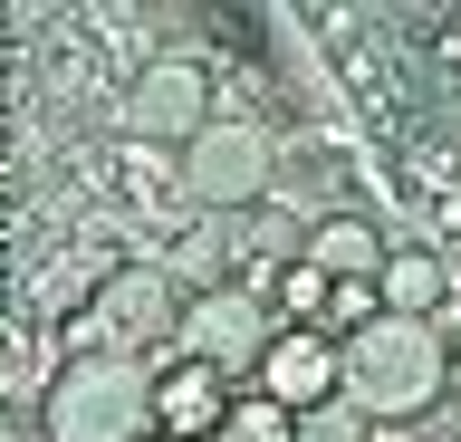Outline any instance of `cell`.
I'll list each match as a JSON object with an SVG mask.
<instances>
[{"label":"cell","mask_w":461,"mask_h":442,"mask_svg":"<svg viewBox=\"0 0 461 442\" xmlns=\"http://www.w3.org/2000/svg\"><path fill=\"white\" fill-rule=\"evenodd\" d=\"M442 384H452L442 327H423V318H375L366 337H346V404L366 413V423H413V413L442 404Z\"/></svg>","instance_id":"obj_2"},{"label":"cell","mask_w":461,"mask_h":442,"mask_svg":"<svg viewBox=\"0 0 461 442\" xmlns=\"http://www.w3.org/2000/svg\"><path fill=\"white\" fill-rule=\"evenodd\" d=\"M308 260L337 279V289H356V279H384V260H394V240L375 231L366 212H317L308 221Z\"/></svg>","instance_id":"obj_11"},{"label":"cell","mask_w":461,"mask_h":442,"mask_svg":"<svg viewBox=\"0 0 461 442\" xmlns=\"http://www.w3.org/2000/svg\"><path fill=\"white\" fill-rule=\"evenodd\" d=\"M68 356H135V365H173V337H183V289H173L154 260H115L96 289L68 308Z\"/></svg>","instance_id":"obj_1"},{"label":"cell","mask_w":461,"mask_h":442,"mask_svg":"<svg viewBox=\"0 0 461 442\" xmlns=\"http://www.w3.org/2000/svg\"><path fill=\"white\" fill-rule=\"evenodd\" d=\"M183 298H221L240 289V221H212V212H193L183 231L164 240V260H154Z\"/></svg>","instance_id":"obj_9"},{"label":"cell","mask_w":461,"mask_h":442,"mask_svg":"<svg viewBox=\"0 0 461 442\" xmlns=\"http://www.w3.org/2000/svg\"><path fill=\"white\" fill-rule=\"evenodd\" d=\"M221 116V87H212V68L193 49H164V59H144L115 96V125H125V145H154V154H183L202 125Z\"/></svg>","instance_id":"obj_5"},{"label":"cell","mask_w":461,"mask_h":442,"mask_svg":"<svg viewBox=\"0 0 461 442\" xmlns=\"http://www.w3.org/2000/svg\"><path fill=\"white\" fill-rule=\"evenodd\" d=\"M221 442H298V413H288V404H269L259 384H240V404H230Z\"/></svg>","instance_id":"obj_13"},{"label":"cell","mask_w":461,"mask_h":442,"mask_svg":"<svg viewBox=\"0 0 461 442\" xmlns=\"http://www.w3.org/2000/svg\"><path fill=\"white\" fill-rule=\"evenodd\" d=\"M298 442H375V423H366V413H356V404L337 394V404H317L308 423H298Z\"/></svg>","instance_id":"obj_14"},{"label":"cell","mask_w":461,"mask_h":442,"mask_svg":"<svg viewBox=\"0 0 461 442\" xmlns=\"http://www.w3.org/2000/svg\"><path fill=\"white\" fill-rule=\"evenodd\" d=\"M49 442H144L154 433V365L135 356H68L39 394Z\"/></svg>","instance_id":"obj_3"},{"label":"cell","mask_w":461,"mask_h":442,"mask_svg":"<svg viewBox=\"0 0 461 442\" xmlns=\"http://www.w3.org/2000/svg\"><path fill=\"white\" fill-rule=\"evenodd\" d=\"M269 347H279V308H269V298H250V289L183 298V337H173V356H193V365H212V375L250 384Z\"/></svg>","instance_id":"obj_6"},{"label":"cell","mask_w":461,"mask_h":442,"mask_svg":"<svg viewBox=\"0 0 461 442\" xmlns=\"http://www.w3.org/2000/svg\"><path fill=\"white\" fill-rule=\"evenodd\" d=\"M384 318H423V327H442V308H452V260L432 250V240H394V260H384Z\"/></svg>","instance_id":"obj_10"},{"label":"cell","mask_w":461,"mask_h":442,"mask_svg":"<svg viewBox=\"0 0 461 442\" xmlns=\"http://www.w3.org/2000/svg\"><path fill=\"white\" fill-rule=\"evenodd\" d=\"M327 298H337V279L317 260H298L279 289H269V308H279V327H327Z\"/></svg>","instance_id":"obj_12"},{"label":"cell","mask_w":461,"mask_h":442,"mask_svg":"<svg viewBox=\"0 0 461 442\" xmlns=\"http://www.w3.org/2000/svg\"><path fill=\"white\" fill-rule=\"evenodd\" d=\"M144 442H173V433H144Z\"/></svg>","instance_id":"obj_15"},{"label":"cell","mask_w":461,"mask_h":442,"mask_svg":"<svg viewBox=\"0 0 461 442\" xmlns=\"http://www.w3.org/2000/svg\"><path fill=\"white\" fill-rule=\"evenodd\" d=\"M259 394H269V404H288L298 413V423H308L317 404H337L346 394V347L337 337H327V327H279V347L259 356Z\"/></svg>","instance_id":"obj_7"},{"label":"cell","mask_w":461,"mask_h":442,"mask_svg":"<svg viewBox=\"0 0 461 442\" xmlns=\"http://www.w3.org/2000/svg\"><path fill=\"white\" fill-rule=\"evenodd\" d=\"M230 404H240V384L212 375V365H193V356L154 365V433H173V442H221Z\"/></svg>","instance_id":"obj_8"},{"label":"cell","mask_w":461,"mask_h":442,"mask_svg":"<svg viewBox=\"0 0 461 442\" xmlns=\"http://www.w3.org/2000/svg\"><path fill=\"white\" fill-rule=\"evenodd\" d=\"M173 164H183V212H212V221H250L279 193V135L250 106H221Z\"/></svg>","instance_id":"obj_4"}]
</instances>
